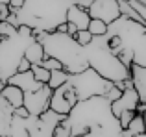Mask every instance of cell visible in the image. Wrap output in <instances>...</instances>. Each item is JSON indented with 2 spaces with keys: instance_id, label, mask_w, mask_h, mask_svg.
<instances>
[{
  "instance_id": "obj_1",
  "label": "cell",
  "mask_w": 146,
  "mask_h": 137,
  "mask_svg": "<svg viewBox=\"0 0 146 137\" xmlns=\"http://www.w3.org/2000/svg\"><path fill=\"white\" fill-rule=\"evenodd\" d=\"M72 4H76V0H24L17 17L21 24L33 30V35L56 32L61 22H67V13Z\"/></svg>"
},
{
  "instance_id": "obj_2",
  "label": "cell",
  "mask_w": 146,
  "mask_h": 137,
  "mask_svg": "<svg viewBox=\"0 0 146 137\" xmlns=\"http://www.w3.org/2000/svg\"><path fill=\"white\" fill-rule=\"evenodd\" d=\"M39 43H43L46 56L59 59L63 63L65 70L76 74L85 68H89V61L85 56V47L76 41L74 35L61 32H41L35 35Z\"/></svg>"
},
{
  "instance_id": "obj_3",
  "label": "cell",
  "mask_w": 146,
  "mask_h": 137,
  "mask_svg": "<svg viewBox=\"0 0 146 137\" xmlns=\"http://www.w3.org/2000/svg\"><path fill=\"white\" fill-rule=\"evenodd\" d=\"M85 56L89 61V67L94 68L100 76H104L109 82L117 83L131 78V68L109 47L107 33L106 35H94V39L89 45H85Z\"/></svg>"
},
{
  "instance_id": "obj_4",
  "label": "cell",
  "mask_w": 146,
  "mask_h": 137,
  "mask_svg": "<svg viewBox=\"0 0 146 137\" xmlns=\"http://www.w3.org/2000/svg\"><path fill=\"white\" fill-rule=\"evenodd\" d=\"M111 104L113 102L107 96H93V98H87V100H80L72 108V111L67 115L63 124L70 128L72 137L87 134L93 128L104 124L106 120H109L113 117Z\"/></svg>"
},
{
  "instance_id": "obj_5",
  "label": "cell",
  "mask_w": 146,
  "mask_h": 137,
  "mask_svg": "<svg viewBox=\"0 0 146 137\" xmlns=\"http://www.w3.org/2000/svg\"><path fill=\"white\" fill-rule=\"evenodd\" d=\"M35 41L33 30L30 26L21 24L19 32L0 39V78L9 80L19 72V63L24 58V52Z\"/></svg>"
},
{
  "instance_id": "obj_6",
  "label": "cell",
  "mask_w": 146,
  "mask_h": 137,
  "mask_svg": "<svg viewBox=\"0 0 146 137\" xmlns=\"http://www.w3.org/2000/svg\"><path fill=\"white\" fill-rule=\"evenodd\" d=\"M68 83H72L76 94H78V100H87V98L93 96H106L109 93V89L115 85V82L106 80L91 67L82 72L70 74Z\"/></svg>"
},
{
  "instance_id": "obj_7",
  "label": "cell",
  "mask_w": 146,
  "mask_h": 137,
  "mask_svg": "<svg viewBox=\"0 0 146 137\" xmlns=\"http://www.w3.org/2000/svg\"><path fill=\"white\" fill-rule=\"evenodd\" d=\"M109 35H117L120 39L124 50H135L141 43H143L144 35H146V24L143 22H137L133 19L128 17H118L117 21H113L109 24Z\"/></svg>"
},
{
  "instance_id": "obj_8",
  "label": "cell",
  "mask_w": 146,
  "mask_h": 137,
  "mask_svg": "<svg viewBox=\"0 0 146 137\" xmlns=\"http://www.w3.org/2000/svg\"><path fill=\"white\" fill-rule=\"evenodd\" d=\"M78 102H80L78 94H76L72 83L67 82V83H63L61 87L54 89L52 100H50V109L61 113V115H68V113L72 111V108H74Z\"/></svg>"
},
{
  "instance_id": "obj_9",
  "label": "cell",
  "mask_w": 146,
  "mask_h": 137,
  "mask_svg": "<svg viewBox=\"0 0 146 137\" xmlns=\"http://www.w3.org/2000/svg\"><path fill=\"white\" fill-rule=\"evenodd\" d=\"M52 93H54V89L48 83H44V85L37 91L24 93V106L28 108L30 115H43L46 109H50Z\"/></svg>"
},
{
  "instance_id": "obj_10",
  "label": "cell",
  "mask_w": 146,
  "mask_h": 137,
  "mask_svg": "<svg viewBox=\"0 0 146 137\" xmlns=\"http://www.w3.org/2000/svg\"><path fill=\"white\" fill-rule=\"evenodd\" d=\"M89 13L93 19H100V21L107 22V24H111L118 17H122L118 0H93V6L89 7Z\"/></svg>"
},
{
  "instance_id": "obj_11",
  "label": "cell",
  "mask_w": 146,
  "mask_h": 137,
  "mask_svg": "<svg viewBox=\"0 0 146 137\" xmlns=\"http://www.w3.org/2000/svg\"><path fill=\"white\" fill-rule=\"evenodd\" d=\"M139 102H141V96H139V93H137L135 87L124 89V91H122V94H120V98H118V100H115L113 104H111L113 115L115 117H120L122 113L128 111V109H135V111H137Z\"/></svg>"
},
{
  "instance_id": "obj_12",
  "label": "cell",
  "mask_w": 146,
  "mask_h": 137,
  "mask_svg": "<svg viewBox=\"0 0 146 137\" xmlns=\"http://www.w3.org/2000/svg\"><path fill=\"white\" fill-rule=\"evenodd\" d=\"M7 83H13V85L21 87L24 93H32V91H37V89H41V87L44 85L43 82H39V80L33 76L32 70L17 72V74H13L9 80H7Z\"/></svg>"
},
{
  "instance_id": "obj_13",
  "label": "cell",
  "mask_w": 146,
  "mask_h": 137,
  "mask_svg": "<svg viewBox=\"0 0 146 137\" xmlns=\"http://www.w3.org/2000/svg\"><path fill=\"white\" fill-rule=\"evenodd\" d=\"M91 13L89 9H85V7L78 6V4H72L70 7H68V13H67V21L72 22V24L78 26V30H87L91 24Z\"/></svg>"
},
{
  "instance_id": "obj_14",
  "label": "cell",
  "mask_w": 146,
  "mask_h": 137,
  "mask_svg": "<svg viewBox=\"0 0 146 137\" xmlns=\"http://www.w3.org/2000/svg\"><path fill=\"white\" fill-rule=\"evenodd\" d=\"M131 80H133V87L137 89L141 96V102H146V67L135 65L131 63Z\"/></svg>"
},
{
  "instance_id": "obj_15",
  "label": "cell",
  "mask_w": 146,
  "mask_h": 137,
  "mask_svg": "<svg viewBox=\"0 0 146 137\" xmlns=\"http://www.w3.org/2000/svg\"><path fill=\"white\" fill-rule=\"evenodd\" d=\"M11 120H13V108L7 104V100L0 94V135L7 137L11 128Z\"/></svg>"
},
{
  "instance_id": "obj_16",
  "label": "cell",
  "mask_w": 146,
  "mask_h": 137,
  "mask_svg": "<svg viewBox=\"0 0 146 137\" xmlns=\"http://www.w3.org/2000/svg\"><path fill=\"white\" fill-rule=\"evenodd\" d=\"M2 94L4 98L7 100V104L11 106V108H21V106H24V91L21 89V87L13 85V83H7L6 87L2 89Z\"/></svg>"
},
{
  "instance_id": "obj_17",
  "label": "cell",
  "mask_w": 146,
  "mask_h": 137,
  "mask_svg": "<svg viewBox=\"0 0 146 137\" xmlns=\"http://www.w3.org/2000/svg\"><path fill=\"white\" fill-rule=\"evenodd\" d=\"M44 56H46L44 47H43V43H39L37 39L33 41V43L26 48V52H24V58L30 59V61H32V65H41V63H43V59H44Z\"/></svg>"
},
{
  "instance_id": "obj_18",
  "label": "cell",
  "mask_w": 146,
  "mask_h": 137,
  "mask_svg": "<svg viewBox=\"0 0 146 137\" xmlns=\"http://www.w3.org/2000/svg\"><path fill=\"white\" fill-rule=\"evenodd\" d=\"M143 132H146L144 115H143V113H137V115L133 117V120L129 122V126L124 130V137H133L137 134H143Z\"/></svg>"
},
{
  "instance_id": "obj_19",
  "label": "cell",
  "mask_w": 146,
  "mask_h": 137,
  "mask_svg": "<svg viewBox=\"0 0 146 137\" xmlns=\"http://www.w3.org/2000/svg\"><path fill=\"white\" fill-rule=\"evenodd\" d=\"M68 78H70V72H67L65 68H61V70H52L48 85L52 87V89H57V87H61L63 83H67Z\"/></svg>"
},
{
  "instance_id": "obj_20",
  "label": "cell",
  "mask_w": 146,
  "mask_h": 137,
  "mask_svg": "<svg viewBox=\"0 0 146 137\" xmlns=\"http://www.w3.org/2000/svg\"><path fill=\"white\" fill-rule=\"evenodd\" d=\"M87 30H89L93 35H106V33L109 32V24L100 21V19H91V24H89Z\"/></svg>"
},
{
  "instance_id": "obj_21",
  "label": "cell",
  "mask_w": 146,
  "mask_h": 137,
  "mask_svg": "<svg viewBox=\"0 0 146 137\" xmlns=\"http://www.w3.org/2000/svg\"><path fill=\"white\" fill-rule=\"evenodd\" d=\"M133 63L141 67H146V35L143 39V43L133 50Z\"/></svg>"
},
{
  "instance_id": "obj_22",
  "label": "cell",
  "mask_w": 146,
  "mask_h": 137,
  "mask_svg": "<svg viewBox=\"0 0 146 137\" xmlns=\"http://www.w3.org/2000/svg\"><path fill=\"white\" fill-rule=\"evenodd\" d=\"M32 72H33V76H35L39 82H43V83L50 82V74H52V70L44 68L43 65H32Z\"/></svg>"
},
{
  "instance_id": "obj_23",
  "label": "cell",
  "mask_w": 146,
  "mask_h": 137,
  "mask_svg": "<svg viewBox=\"0 0 146 137\" xmlns=\"http://www.w3.org/2000/svg\"><path fill=\"white\" fill-rule=\"evenodd\" d=\"M41 65H43L44 68H48V70H61V68H65L63 63H61L59 59L52 58V56H44V59H43Z\"/></svg>"
},
{
  "instance_id": "obj_24",
  "label": "cell",
  "mask_w": 146,
  "mask_h": 137,
  "mask_svg": "<svg viewBox=\"0 0 146 137\" xmlns=\"http://www.w3.org/2000/svg\"><path fill=\"white\" fill-rule=\"evenodd\" d=\"M19 32V26H13L9 21H0V35L7 37V35H13V33Z\"/></svg>"
},
{
  "instance_id": "obj_25",
  "label": "cell",
  "mask_w": 146,
  "mask_h": 137,
  "mask_svg": "<svg viewBox=\"0 0 146 137\" xmlns=\"http://www.w3.org/2000/svg\"><path fill=\"white\" fill-rule=\"evenodd\" d=\"M76 41H78L80 45H82V47H85V45H89L91 41L94 39V35L93 33L89 32V30H78V33H76Z\"/></svg>"
},
{
  "instance_id": "obj_26",
  "label": "cell",
  "mask_w": 146,
  "mask_h": 137,
  "mask_svg": "<svg viewBox=\"0 0 146 137\" xmlns=\"http://www.w3.org/2000/svg\"><path fill=\"white\" fill-rule=\"evenodd\" d=\"M135 115H137L135 109H128V111H124L120 117H118V119H120V124H122V128H124V130L129 126V122L133 120V117H135Z\"/></svg>"
},
{
  "instance_id": "obj_27",
  "label": "cell",
  "mask_w": 146,
  "mask_h": 137,
  "mask_svg": "<svg viewBox=\"0 0 146 137\" xmlns=\"http://www.w3.org/2000/svg\"><path fill=\"white\" fill-rule=\"evenodd\" d=\"M129 4L139 11V15L143 17V21L146 22V0H129Z\"/></svg>"
},
{
  "instance_id": "obj_28",
  "label": "cell",
  "mask_w": 146,
  "mask_h": 137,
  "mask_svg": "<svg viewBox=\"0 0 146 137\" xmlns=\"http://www.w3.org/2000/svg\"><path fill=\"white\" fill-rule=\"evenodd\" d=\"M120 94H122V89H120V87L117 85V83H115V85H113V87L109 89V93H107L106 96L109 98L111 102H115V100H118V98H120Z\"/></svg>"
},
{
  "instance_id": "obj_29",
  "label": "cell",
  "mask_w": 146,
  "mask_h": 137,
  "mask_svg": "<svg viewBox=\"0 0 146 137\" xmlns=\"http://www.w3.org/2000/svg\"><path fill=\"white\" fill-rule=\"evenodd\" d=\"M9 15H11L9 6H7V4H2V6H0V21H7Z\"/></svg>"
},
{
  "instance_id": "obj_30",
  "label": "cell",
  "mask_w": 146,
  "mask_h": 137,
  "mask_svg": "<svg viewBox=\"0 0 146 137\" xmlns=\"http://www.w3.org/2000/svg\"><path fill=\"white\" fill-rule=\"evenodd\" d=\"M26 70H32V61L26 58L21 59V63H19V72H26Z\"/></svg>"
},
{
  "instance_id": "obj_31",
  "label": "cell",
  "mask_w": 146,
  "mask_h": 137,
  "mask_svg": "<svg viewBox=\"0 0 146 137\" xmlns=\"http://www.w3.org/2000/svg\"><path fill=\"white\" fill-rule=\"evenodd\" d=\"M13 115L26 119V117H30V111H28V108H26V106H21V108H15L13 109Z\"/></svg>"
},
{
  "instance_id": "obj_32",
  "label": "cell",
  "mask_w": 146,
  "mask_h": 137,
  "mask_svg": "<svg viewBox=\"0 0 146 137\" xmlns=\"http://www.w3.org/2000/svg\"><path fill=\"white\" fill-rule=\"evenodd\" d=\"M7 6H9V9L13 11V13H17V11L21 9L22 6H24V0H11V2L7 4Z\"/></svg>"
},
{
  "instance_id": "obj_33",
  "label": "cell",
  "mask_w": 146,
  "mask_h": 137,
  "mask_svg": "<svg viewBox=\"0 0 146 137\" xmlns=\"http://www.w3.org/2000/svg\"><path fill=\"white\" fill-rule=\"evenodd\" d=\"M76 4L82 7H85V9H89L91 6H93V0H76Z\"/></svg>"
},
{
  "instance_id": "obj_34",
  "label": "cell",
  "mask_w": 146,
  "mask_h": 137,
  "mask_svg": "<svg viewBox=\"0 0 146 137\" xmlns=\"http://www.w3.org/2000/svg\"><path fill=\"white\" fill-rule=\"evenodd\" d=\"M56 32H61V33H68V22H61L59 26H57Z\"/></svg>"
},
{
  "instance_id": "obj_35",
  "label": "cell",
  "mask_w": 146,
  "mask_h": 137,
  "mask_svg": "<svg viewBox=\"0 0 146 137\" xmlns=\"http://www.w3.org/2000/svg\"><path fill=\"white\" fill-rule=\"evenodd\" d=\"M67 22H68V21H67ZM68 33H70V35H76V33H78V26L72 24V22H68Z\"/></svg>"
},
{
  "instance_id": "obj_36",
  "label": "cell",
  "mask_w": 146,
  "mask_h": 137,
  "mask_svg": "<svg viewBox=\"0 0 146 137\" xmlns=\"http://www.w3.org/2000/svg\"><path fill=\"white\" fill-rule=\"evenodd\" d=\"M137 113H146V102H139V106H137Z\"/></svg>"
},
{
  "instance_id": "obj_37",
  "label": "cell",
  "mask_w": 146,
  "mask_h": 137,
  "mask_svg": "<svg viewBox=\"0 0 146 137\" xmlns=\"http://www.w3.org/2000/svg\"><path fill=\"white\" fill-rule=\"evenodd\" d=\"M6 85H7V82H6V80H2V78H0V93H2V89H4Z\"/></svg>"
},
{
  "instance_id": "obj_38",
  "label": "cell",
  "mask_w": 146,
  "mask_h": 137,
  "mask_svg": "<svg viewBox=\"0 0 146 137\" xmlns=\"http://www.w3.org/2000/svg\"><path fill=\"white\" fill-rule=\"evenodd\" d=\"M133 137H146V132H143V134H137V135H133Z\"/></svg>"
},
{
  "instance_id": "obj_39",
  "label": "cell",
  "mask_w": 146,
  "mask_h": 137,
  "mask_svg": "<svg viewBox=\"0 0 146 137\" xmlns=\"http://www.w3.org/2000/svg\"><path fill=\"white\" fill-rule=\"evenodd\" d=\"M11 0H0V6H2V4H9Z\"/></svg>"
},
{
  "instance_id": "obj_40",
  "label": "cell",
  "mask_w": 146,
  "mask_h": 137,
  "mask_svg": "<svg viewBox=\"0 0 146 137\" xmlns=\"http://www.w3.org/2000/svg\"><path fill=\"white\" fill-rule=\"evenodd\" d=\"M118 2H129V0H118Z\"/></svg>"
},
{
  "instance_id": "obj_41",
  "label": "cell",
  "mask_w": 146,
  "mask_h": 137,
  "mask_svg": "<svg viewBox=\"0 0 146 137\" xmlns=\"http://www.w3.org/2000/svg\"><path fill=\"white\" fill-rule=\"evenodd\" d=\"M144 124H146V113H144Z\"/></svg>"
},
{
  "instance_id": "obj_42",
  "label": "cell",
  "mask_w": 146,
  "mask_h": 137,
  "mask_svg": "<svg viewBox=\"0 0 146 137\" xmlns=\"http://www.w3.org/2000/svg\"><path fill=\"white\" fill-rule=\"evenodd\" d=\"M0 137H4V135H0Z\"/></svg>"
}]
</instances>
